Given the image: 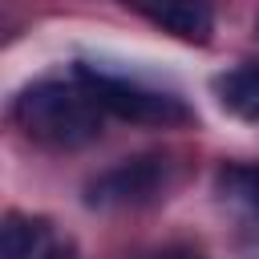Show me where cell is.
<instances>
[{"label": "cell", "mask_w": 259, "mask_h": 259, "mask_svg": "<svg viewBox=\"0 0 259 259\" xmlns=\"http://www.w3.org/2000/svg\"><path fill=\"white\" fill-rule=\"evenodd\" d=\"M16 125L53 150H77L101 134V109L81 81H40L16 97Z\"/></svg>", "instance_id": "obj_1"}, {"label": "cell", "mask_w": 259, "mask_h": 259, "mask_svg": "<svg viewBox=\"0 0 259 259\" xmlns=\"http://www.w3.org/2000/svg\"><path fill=\"white\" fill-rule=\"evenodd\" d=\"M36 259H77V247H73L69 239H57V235H53V239H49V247H45Z\"/></svg>", "instance_id": "obj_8"}, {"label": "cell", "mask_w": 259, "mask_h": 259, "mask_svg": "<svg viewBox=\"0 0 259 259\" xmlns=\"http://www.w3.org/2000/svg\"><path fill=\"white\" fill-rule=\"evenodd\" d=\"M214 97L223 109H231L243 121L259 125V69L255 65H239L214 77Z\"/></svg>", "instance_id": "obj_4"}, {"label": "cell", "mask_w": 259, "mask_h": 259, "mask_svg": "<svg viewBox=\"0 0 259 259\" xmlns=\"http://www.w3.org/2000/svg\"><path fill=\"white\" fill-rule=\"evenodd\" d=\"M166 186V162L162 158H130L113 170H105L97 182H89L93 206H142L158 198Z\"/></svg>", "instance_id": "obj_3"}, {"label": "cell", "mask_w": 259, "mask_h": 259, "mask_svg": "<svg viewBox=\"0 0 259 259\" xmlns=\"http://www.w3.org/2000/svg\"><path fill=\"white\" fill-rule=\"evenodd\" d=\"M53 239V227L45 219L8 214L0 227V259H36Z\"/></svg>", "instance_id": "obj_6"}, {"label": "cell", "mask_w": 259, "mask_h": 259, "mask_svg": "<svg viewBox=\"0 0 259 259\" xmlns=\"http://www.w3.org/2000/svg\"><path fill=\"white\" fill-rule=\"evenodd\" d=\"M255 32H259V16H255Z\"/></svg>", "instance_id": "obj_10"}, {"label": "cell", "mask_w": 259, "mask_h": 259, "mask_svg": "<svg viewBox=\"0 0 259 259\" xmlns=\"http://www.w3.org/2000/svg\"><path fill=\"white\" fill-rule=\"evenodd\" d=\"M150 24L182 36V40H210V28H214V16L206 4H158V8H138Z\"/></svg>", "instance_id": "obj_5"}, {"label": "cell", "mask_w": 259, "mask_h": 259, "mask_svg": "<svg viewBox=\"0 0 259 259\" xmlns=\"http://www.w3.org/2000/svg\"><path fill=\"white\" fill-rule=\"evenodd\" d=\"M158 259H202L198 251H182V247H174V251H162Z\"/></svg>", "instance_id": "obj_9"}, {"label": "cell", "mask_w": 259, "mask_h": 259, "mask_svg": "<svg viewBox=\"0 0 259 259\" xmlns=\"http://www.w3.org/2000/svg\"><path fill=\"white\" fill-rule=\"evenodd\" d=\"M77 81L85 85V93L97 101V109H109L125 121H142V125H186L190 109L182 105V97L162 93L138 77H117L93 65H77Z\"/></svg>", "instance_id": "obj_2"}, {"label": "cell", "mask_w": 259, "mask_h": 259, "mask_svg": "<svg viewBox=\"0 0 259 259\" xmlns=\"http://www.w3.org/2000/svg\"><path fill=\"white\" fill-rule=\"evenodd\" d=\"M219 194L247 214H259V166H223Z\"/></svg>", "instance_id": "obj_7"}]
</instances>
